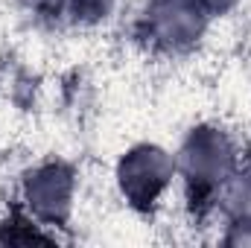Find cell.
Segmentation results:
<instances>
[{
    "mask_svg": "<svg viewBox=\"0 0 251 248\" xmlns=\"http://www.w3.org/2000/svg\"><path fill=\"white\" fill-rule=\"evenodd\" d=\"M237 170V152L231 137L216 125L193 128L176 158V173L184 181L187 204L193 210H207L213 198H222V190Z\"/></svg>",
    "mask_w": 251,
    "mask_h": 248,
    "instance_id": "cell-1",
    "label": "cell"
},
{
    "mask_svg": "<svg viewBox=\"0 0 251 248\" xmlns=\"http://www.w3.org/2000/svg\"><path fill=\"white\" fill-rule=\"evenodd\" d=\"M173 178H176V158L155 143H140L128 149L117 164L120 193L137 210H152L167 193V187L173 184Z\"/></svg>",
    "mask_w": 251,
    "mask_h": 248,
    "instance_id": "cell-2",
    "label": "cell"
},
{
    "mask_svg": "<svg viewBox=\"0 0 251 248\" xmlns=\"http://www.w3.org/2000/svg\"><path fill=\"white\" fill-rule=\"evenodd\" d=\"M207 18L210 9L204 0H152L143 18V32L152 47L176 53L201 38Z\"/></svg>",
    "mask_w": 251,
    "mask_h": 248,
    "instance_id": "cell-3",
    "label": "cell"
},
{
    "mask_svg": "<svg viewBox=\"0 0 251 248\" xmlns=\"http://www.w3.org/2000/svg\"><path fill=\"white\" fill-rule=\"evenodd\" d=\"M29 210L41 222H64L73 204V173L64 164H41L24 181Z\"/></svg>",
    "mask_w": 251,
    "mask_h": 248,
    "instance_id": "cell-4",
    "label": "cell"
},
{
    "mask_svg": "<svg viewBox=\"0 0 251 248\" xmlns=\"http://www.w3.org/2000/svg\"><path fill=\"white\" fill-rule=\"evenodd\" d=\"M108 12V0H73L76 18H100Z\"/></svg>",
    "mask_w": 251,
    "mask_h": 248,
    "instance_id": "cell-5",
    "label": "cell"
},
{
    "mask_svg": "<svg viewBox=\"0 0 251 248\" xmlns=\"http://www.w3.org/2000/svg\"><path fill=\"white\" fill-rule=\"evenodd\" d=\"M204 3H207V9H210V15H213V12H225V9H231L237 0H204Z\"/></svg>",
    "mask_w": 251,
    "mask_h": 248,
    "instance_id": "cell-6",
    "label": "cell"
}]
</instances>
